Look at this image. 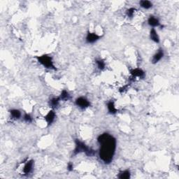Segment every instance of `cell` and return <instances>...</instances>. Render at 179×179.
<instances>
[{
  "label": "cell",
  "mask_w": 179,
  "mask_h": 179,
  "mask_svg": "<svg viewBox=\"0 0 179 179\" xmlns=\"http://www.w3.org/2000/svg\"><path fill=\"white\" fill-rule=\"evenodd\" d=\"M118 177L120 179H129L131 177V174H130V170L127 169V170L120 172Z\"/></svg>",
  "instance_id": "9a60e30c"
},
{
  "label": "cell",
  "mask_w": 179,
  "mask_h": 179,
  "mask_svg": "<svg viewBox=\"0 0 179 179\" xmlns=\"http://www.w3.org/2000/svg\"><path fill=\"white\" fill-rule=\"evenodd\" d=\"M107 108H108V113H111V114L114 115L118 113V109H116V108H115L114 102H113V101H110L107 103Z\"/></svg>",
  "instance_id": "8fae6325"
},
{
  "label": "cell",
  "mask_w": 179,
  "mask_h": 179,
  "mask_svg": "<svg viewBox=\"0 0 179 179\" xmlns=\"http://www.w3.org/2000/svg\"><path fill=\"white\" fill-rule=\"evenodd\" d=\"M129 86H130V85H129V84L125 85L123 86V87H120V88L119 89V92H120V93H123V92H124L125 91H126L127 90L128 87H129Z\"/></svg>",
  "instance_id": "44dd1931"
},
{
  "label": "cell",
  "mask_w": 179,
  "mask_h": 179,
  "mask_svg": "<svg viewBox=\"0 0 179 179\" xmlns=\"http://www.w3.org/2000/svg\"><path fill=\"white\" fill-rule=\"evenodd\" d=\"M61 100H60V97H54V98H52L51 100L49 101V106L50 107H51L52 108H55L58 106L60 104V102Z\"/></svg>",
  "instance_id": "4fadbf2b"
},
{
  "label": "cell",
  "mask_w": 179,
  "mask_h": 179,
  "mask_svg": "<svg viewBox=\"0 0 179 179\" xmlns=\"http://www.w3.org/2000/svg\"><path fill=\"white\" fill-rule=\"evenodd\" d=\"M73 169H74V164H73L72 162H69L67 164V170L69 172H72Z\"/></svg>",
  "instance_id": "7402d4cb"
},
{
  "label": "cell",
  "mask_w": 179,
  "mask_h": 179,
  "mask_svg": "<svg viewBox=\"0 0 179 179\" xmlns=\"http://www.w3.org/2000/svg\"><path fill=\"white\" fill-rule=\"evenodd\" d=\"M100 144L99 156L105 164H110L114 157L116 148V139L108 133H103L97 138Z\"/></svg>",
  "instance_id": "6da1fadb"
},
{
  "label": "cell",
  "mask_w": 179,
  "mask_h": 179,
  "mask_svg": "<svg viewBox=\"0 0 179 179\" xmlns=\"http://www.w3.org/2000/svg\"><path fill=\"white\" fill-rule=\"evenodd\" d=\"M11 117L12 119L18 120L21 117V112L18 109H12L10 111Z\"/></svg>",
  "instance_id": "5bb4252c"
},
{
  "label": "cell",
  "mask_w": 179,
  "mask_h": 179,
  "mask_svg": "<svg viewBox=\"0 0 179 179\" xmlns=\"http://www.w3.org/2000/svg\"><path fill=\"white\" fill-rule=\"evenodd\" d=\"M102 36H100L97 35L96 33H92V32H88L86 37V43H94L97 42V41L100 40L102 38Z\"/></svg>",
  "instance_id": "5b68a950"
},
{
  "label": "cell",
  "mask_w": 179,
  "mask_h": 179,
  "mask_svg": "<svg viewBox=\"0 0 179 179\" xmlns=\"http://www.w3.org/2000/svg\"><path fill=\"white\" fill-rule=\"evenodd\" d=\"M148 23L152 27H156L160 26V22L158 19L153 16H151L148 19Z\"/></svg>",
  "instance_id": "30bf717a"
},
{
  "label": "cell",
  "mask_w": 179,
  "mask_h": 179,
  "mask_svg": "<svg viewBox=\"0 0 179 179\" xmlns=\"http://www.w3.org/2000/svg\"><path fill=\"white\" fill-rule=\"evenodd\" d=\"M130 74H131L132 79H134L136 77L144 79L145 77V72L142 69L140 68H136V69H132L130 70Z\"/></svg>",
  "instance_id": "52a82bcc"
},
{
  "label": "cell",
  "mask_w": 179,
  "mask_h": 179,
  "mask_svg": "<svg viewBox=\"0 0 179 179\" xmlns=\"http://www.w3.org/2000/svg\"><path fill=\"white\" fill-rule=\"evenodd\" d=\"M81 153H85V154L88 157H92L96 154L95 150L88 147L85 143L80 141L79 139H76L75 140V148L73 151L72 156L76 155Z\"/></svg>",
  "instance_id": "7a4b0ae2"
},
{
  "label": "cell",
  "mask_w": 179,
  "mask_h": 179,
  "mask_svg": "<svg viewBox=\"0 0 179 179\" xmlns=\"http://www.w3.org/2000/svg\"><path fill=\"white\" fill-rule=\"evenodd\" d=\"M75 104H76V105L77 106L82 108V109L88 108L90 106V102L87 99L83 97H80L79 98L76 99V101H75Z\"/></svg>",
  "instance_id": "277c9868"
},
{
  "label": "cell",
  "mask_w": 179,
  "mask_h": 179,
  "mask_svg": "<svg viewBox=\"0 0 179 179\" xmlns=\"http://www.w3.org/2000/svg\"><path fill=\"white\" fill-rule=\"evenodd\" d=\"M23 119L26 123H32V120H33V118H32V115L29 113H25L23 116Z\"/></svg>",
  "instance_id": "ffe728a7"
},
{
  "label": "cell",
  "mask_w": 179,
  "mask_h": 179,
  "mask_svg": "<svg viewBox=\"0 0 179 179\" xmlns=\"http://www.w3.org/2000/svg\"><path fill=\"white\" fill-rule=\"evenodd\" d=\"M150 38H151V40L155 42V43H159V37L158 35H157L156 30H155V28H152L151 30V32H150Z\"/></svg>",
  "instance_id": "7c38bea8"
},
{
  "label": "cell",
  "mask_w": 179,
  "mask_h": 179,
  "mask_svg": "<svg viewBox=\"0 0 179 179\" xmlns=\"http://www.w3.org/2000/svg\"><path fill=\"white\" fill-rule=\"evenodd\" d=\"M34 164H35V161L33 159H30V160H28L27 162H26L25 167H24L23 170H22L24 174L27 175V174H30L32 172V169H33Z\"/></svg>",
  "instance_id": "ba28073f"
},
{
  "label": "cell",
  "mask_w": 179,
  "mask_h": 179,
  "mask_svg": "<svg viewBox=\"0 0 179 179\" xmlns=\"http://www.w3.org/2000/svg\"><path fill=\"white\" fill-rule=\"evenodd\" d=\"M135 11H136V9H134V8H130L129 9H127L126 11V14L127 16V17L132 18L134 16Z\"/></svg>",
  "instance_id": "d6986e66"
},
{
  "label": "cell",
  "mask_w": 179,
  "mask_h": 179,
  "mask_svg": "<svg viewBox=\"0 0 179 179\" xmlns=\"http://www.w3.org/2000/svg\"><path fill=\"white\" fill-rule=\"evenodd\" d=\"M61 101H68L71 99V96H70L69 93L66 90H63L61 92V94L59 96Z\"/></svg>",
  "instance_id": "2e32d148"
},
{
  "label": "cell",
  "mask_w": 179,
  "mask_h": 179,
  "mask_svg": "<svg viewBox=\"0 0 179 179\" xmlns=\"http://www.w3.org/2000/svg\"><path fill=\"white\" fill-rule=\"evenodd\" d=\"M140 6L145 9H149L153 6V4L150 1L147 0H142L139 2Z\"/></svg>",
  "instance_id": "e0dca14e"
},
{
  "label": "cell",
  "mask_w": 179,
  "mask_h": 179,
  "mask_svg": "<svg viewBox=\"0 0 179 179\" xmlns=\"http://www.w3.org/2000/svg\"><path fill=\"white\" fill-rule=\"evenodd\" d=\"M164 55V53L163 49H162V48L159 49L158 51H157V53L153 55V59H152L153 64H156V63L158 62L159 60H161V59L163 58Z\"/></svg>",
  "instance_id": "9c48e42d"
},
{
  "label": "cell",
  "mask_w": 179,
  "mask_h": 179,
  "mask_svg": "<svg viewBox=\"0 0 179 179\" xmlns=\"http://www.w3.org/2000/svg\"><path fill=\"white\" fill-rule=\"evenodd\" d=\"M55 119V113L53 109H51L50 111H48V113H47L46 115L44 116V120L46 121L47 126L48 127L50 126V125L53 124Z\"/></svg>",
  "instance_id": "8992f818"
},
{
  "label": "cell",
  "mask_w": 179,
  "mask_h": 179,
  "mask_svg": "<svg viewBox=\"0 0 179 179\" xmlns=\"http://www.w3.org/2000/svg\"><path fill=\"white\" fill-rule=\"evenodd\" d=\"M96 63L97 64V67L98 69L101 70V71H103L104 69H105L106 67V63L104 62V60L102 59H99L96 60Z\"/></svg>",
  "instance_id": "ac0fdd59"
},
{
  "label": "cell",
  "mask_w": 179,
  "mask_h": 179,
  "mask_svg": "<svg viewBox=\"0 0 179 179\" xmlns=\"http://www.w3.org/2000/svg\"><path fill=\"white\" fill-rule=\"evenodd\" d=\"M36 59L37 60V62L40 63L42 66H44L46 69H49L56 71L57 68L55 67L53 63V58L48 55H42L41 56H37Z\"/></svg>",
  "instance_id": "3957f363"
}]
</instances>
